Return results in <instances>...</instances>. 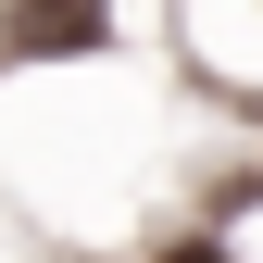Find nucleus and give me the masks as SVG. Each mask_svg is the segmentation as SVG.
Returning <instances> with one entry per match:
<instances>
[{"instance_id": "f257e3e1", "label": "nucleus", "mask_w": 263, "mask_h": 263, "mask_svg": "<svg viewBox=\"0 0 263 263\" xmlns=\"http://www.w3.org/2000/svg\"><path fill=\"white\" fill-rule=\"evenodd\" d=\"M163 263H238V251H213V238H188V251H163Z\"/></svg>"}]
</instances>
